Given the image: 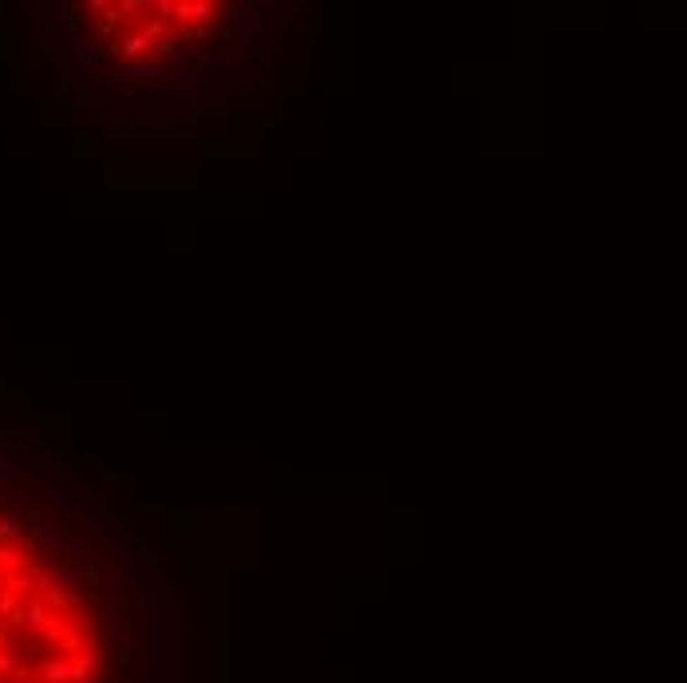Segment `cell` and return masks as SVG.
I'll return each instance as SVG.
<instances>
[{"label":"cell","mask_w":687,"mask_h":683,"mask_svg":"<svg viewBox=\"0 0 687 683\" xmlns=\"http://www.w3.org/2000/svg\"><path fill=\"white\" fill-rule=\"evenodd\" d=\"M80 63H91V60H99L103 56V40H83V44H75V51H71Z\"/></svg>","instance_id":"cell-1"}]
</instances>
